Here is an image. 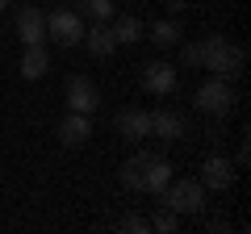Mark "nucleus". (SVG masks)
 <instances>
[{"label": "nucleus", "mask_w": 251, "mask_h": 234, "mask_svg": "<svg viewBox=\"0 0 251 234\" xmlns=\"http://www.w3.org/2000/svg\"><path fill=\"white\" fill-rule=\"evenodd\" d=\"M168 180H172V163L151 151H138L122 163V184L130 192H163Z\"/></svg>", "instance_id": "nucleus-1"}, {"label": "nucleus", "mask_w": 251, "mask_h": 234, "mask_svg": "<svg viewBox=\"0 0 251 234\" xmlns=\"http://www.w3.org/2000/svg\"><path fill=\"white\" fill-rule=\"evenodd\" d=\"M243 63H247V54H243V46H234L226 34H209L201 38V67L205 71H214L218 80H239L243 75Z\"/></svg>", "instance_id": "nucleus-2"}, {"label": "nucleus", "mask_w": 251, "mask_h": 234, "mask_svg": "<svg viewBox=\"0 0 251 234\" xmlns=\"http://www.w3.org/2000/svg\"><path fill=\"white\" fill-rule=\"evenodd\" d=\"M159 197H163V205H168L172 213H180V217H197L201 209H205V188H201V180H193V176H180V180L172 176Z\"/></svg>", "instance_id": "nucleus-3"}, {"label": "nucleus", "mask_w": 251, "mask_h": 234, "mask_svg": "<svg viewBox=\"0 0 251 234\" xmlns=\"http://www.w3.org/2000/svg\"><path fill=\"white\" fill-rule=\"evenodd\" d=\"M193 105L201 109V113H209V117H226L234 105H239V96H234V84L230 80H205L197 92H193Z\"/></svg>", "instance_id": "nucleus-4"}, {"label": "nucleus", "mask_w": 251, "mask_h": 234, "mask_svg": "<svg viewBox=\"0 0 251 234\" xmlns=\"http://www.w3.org/2000/svg\"><path fill=\"white\" fill-rule=\"evenodd\" d=\"M84 17L75 9H54V13H46V38L50 42H59V46H80L84 42Z\"/></svg>", "instance_id": "nucleus-5"}, {"label": "nucleus", "mask_w": 251, "mask_h": 234, "mask_svg": "<svg viewBox=\"0 0 251 234\" xmlns=\"http://www.w3.org/2000/svg\"><path fill=\"white\" fill-rule=\"evenodd\" d=\"M97 105H100V92H97V84L88 80V75H72L67 80V109L72 113H97Z\"/></svg>", "instance_id": "nucleus-6"}, {"label": "nucleus", "mask_w": 251, "mask_h": 234, "mask_svg": "<svg viewBox=\"0 0 251 234\" xmlns=\"http://www.w3.org/2000/svg\"><path fill=\"white\" fill-rule=\"evenodd\" d=\"M201 188H214V192H226L234 184V163L226 159V155H209L205 163H201Z\"/></svg>", "instance_id": "nucleus-7"}, {"label": "nucleus", "mask_w": 251, "mask_h": 234, "mask_svg": "<svg viewBox=\"0 0 251 234\" xmlns=\"http://www.w3.org/2000/svg\"><path fill=\"white\" fill-rule=\"evenodd\" d=\"M13 21H17L21 46H29V42H46V13H42V9H34V4H21V9L13 13Z\"/></svg>", "instance_id": "nucleus-8"}, {"label": "nucleus", "mask_w": 251, "mask_h": 234, "mask_svg": "<svg viewBox=\"0 0 251 234\" xmlns=\"http://www.w3.org/2000/svg\"><path fill=\"white\" fill-rule=\"evenodd\" d=\"M117 130L126 142H147L151 138V113L147 109H122L117 113Z\"/></svg>", "instance_id": "nucleus-9"}, {"label": "nucleus", "mask_w": 251, "mask_h": 234, "mask_svg": "<svg viewBox=\"0 0 251 234\" xmlns=\"http://www.w3.org/2000/svg\"><path fill=\"white\" fill-rule=\"evenodd\" d=\"M143 88L151 92V96H168V92L176 88V67L163 63V59L147 63V67H143Z\"/></svg>", "instance_id": "nucleus-10"}, {"label": "nucleus", "mask_w": 251, "mask_h": 234, "mask_svg": "<svg viewBox=\"0 0 251 234\" xmlns=\"http://www.w3.org/2000/svg\"><path fill=\"white\" fill-rule=\"evenodd\" d=\"M84 46H88L92 59H113L117 38H113V29H109V21H92V29H84Z\"/></svg>", "instance_id": "nucleus-11"}, {"label": "nucleus", "mask_w": 251, "mask_h": 234, "mask_svg": "<svg viewBox=\"0 0 251 234\" xmlns=\"http://www.w3.org/2000/svg\"><path fill=\"white\" fill-rule=\"evenodd\" d=\"M151 138H159V142H180V138H184V117H180L176 109L151 113Z\"/></svg>", "instance_id": "nucleus-12"}, {"label": "nucleus", "mask_w": 251, "mask_h": 234, "mask_svg": "<svg viewBox=\"0 0 251 234\" xmlns=\"http://www.w3.org/2000/svg\"><path fill=\"white\" fill-rule=\"evenodd\" d=\"M92 138V117L88 113H67L59 121V142L63 146H84Z\"/></svg>", "instance_id": "nucleus-13"}, {"label": "nucleus", "mask_w": 251, "mask_h": 234, "mask_svg": "<svg viewBox=\"0 0 251 234\" xmlns=\"http://www.w3.org/2000/svg\"><path fill=\"white\" fill-rule=\"evenodd\" d=\"M46 71H50V50H46V42L21 46V75L25 80H42Z\"/></svg>", "instance_id": "nucleus-14"}, {"label": "nucleus", "mask_w": 251, "mask_h": 234, "mask_svg": "<svg viewBox=\"0 0 251 234\" xmlns=\"http://www.w3.org/2000/svg\"><path fill=\"white\" fill-rule=\"evenodd\" d=\"M113 38H117V46H134V42H143V21L138 17H130V13H113Z\"/></svg>", "instance_id": "nucleus-15"}, {"label": "nucleus", "mask_w": 251, "mask_h": 234, "mask_svg": "<svg viewBox=\"0 0 251 234\" xmlns=\"http://www.w3.org/2000/svg\"><path fill=\"white\" fill-rule=\"evenodd\" d=\"M180 38H184V25H180L176 17H159V21L151 25V42L159 46V50H168V46H176Z\"/></svg>", "instance_id": "nucleus-16"}, {"label": "nucleus", "mask_w": 251, "mask_h": 234, "mask_svg": "<svg viewBox=\"0 0 251 234\" xmlns=\"http://www.w3.org/2000/svg\"><path fill=\"white\" fill-rule=\"evenodd\" d=\"M80 17H88V21H113V13H117V4L113 0H80Z\"/></svg>", "instance_id": "nucleus-17"}, {"label": "nucleus", "mask_w": 251, "mask_h": 234, "mask_svg": "<svg viewBox=\"0 0 251 234\" xmlns=\"http://www.w3.org/2000/svg\"><path fill=\"white\" fill-rule=\"evenodd\" d=\"M151 230H159V234H176V230H180V213H172L168 205H159V213L151 217Z\"/></svg>", "instance_id": "nucleus-18"}, {"label": "nucleus", "mask_w": 251, "mask_h": 234, "mask_svg": "<svg viewBox=\"0 0 251 234\" xmlns=\"http://www.w3.org/2000/svg\"><path fill=\"white\" fill-rule=\"evenodd\" d=\"M180 46V63L184 67H201V42H176Z\"/></svg>", "instance_id": "nucleus-19"}, {"label": "nucleus", "mask_w": 251, "mask_h": 234, "mask_svg": "<svg viewBox=\"0 0 251 234\" xmlns=\"http://www.w3.org/2000/svg\"><path fill=\"white\" fill-rule=\"evenodd\" d=\"M122 230H130V234H147V230H151V217H143V213H126V217H122Z\"/></svg>", "instance_id": "nucleus-20"}, {"label": "nucleus", "mask_w": 251, "mask_h": 234, "mask_svg": "<svg viewBox=\"0 0 251 234\" xmlns=\"http://www.w3.org/2000/svg\"><path fill=\"white\" fill-rule=\"evenodd\" d=\"M163 4H168V13H172V17H176V13H184V9H188V0H163Z\"/></svg>", "instance_id": "nucleus-21"}, {"label": "nucleus", "mask_w": 251, "mask_h": 234, "mask_svg": "<svg viewBox=\"0 0 251 234\" xmlns=\"http://www.w3.org/2000/svg\"><path fill=\"white\" fill-rule=\"evenodd\" d=\"M4 9H9V0H0V13H4Z\"/></svg>", "instance_id": "nucleus-22"}]
</instances>
